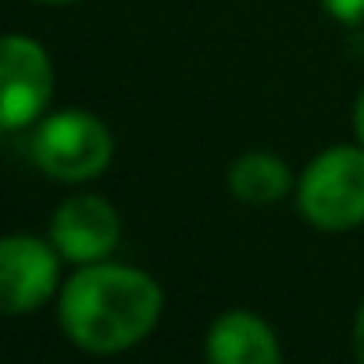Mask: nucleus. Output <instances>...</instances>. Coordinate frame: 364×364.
I'll return each instance as SVG.
<instances>
[{"label": "nucleus", "instance_id": "11", "mask_svg": "<svg viewBox=\"0 0 364 364\" xmlns=\"http://www.w3.org/2000/svg\"><path fill=\"white\" fill-rule=\"evenodd\" d=\"M353 129H357V139L364 143V93L357 97V107H353Z\"/></svg>", "mask_w": 364, "mask_h": 364}, {"label": "nucleus", "instance_id": "8", "mask_svg": "<svg viewBox=\"0 0 364 364\" xmlns=\"http://www.w3.org/2000/svg\"><path fill=\"white\" fill-rule=\"evenodd\" d=\"M289 186H293V175H289L286 161L268 150H250V154L236 157L229 168V193L250 208L279 204L289 193Z\"/></svg>", "mask_w": 364, "mask_h": 364}, {"label": "nucleus", "instance_id": "2", "mask_svg": "<svg viewBox=\"0 0 364 364\" xmlns=\"http://www.w3.org/2000/svg\"><path fill=\"white\" fill-rule=\"evenodd\" d=\"M296 204L314 229H357L364 222V143L318 154L300 175Z\"/></svg>", "mask_w": 364, "mask_h": 364}, {"label": "nucleus", "instance_id": "4", "mask_svg": "<svg viewBox=\"0 0 364 364\" xmlns=\"http://www.w3.org/2000/svg\"><path fill=\"white\" fill-rule=\"evenodd\" d=\"M0 61H4V97H0V125L4 132L26 129L36 122L54 97V65L47 50L29 40V36H4L0 47Z\"/></svg>", "mask_w": 364, "mask_h": 364}, {"label": "nucleus", "instance_id": "1", "mask_svg": "<svg viewBox=\"0 0 364 364\" xmlns=\"http://www.w3.org/2000/svg\"><path fill=\"white\" fill-rule=\"evenodd\" d=\"M164 307L161 286L129 264H82L58 300L65 336L86 353H122L143 343Z\"/></svg>", "mask_w": 364, "mask_h": 364}, {"label": "nucleus", "instance_id": "10", "mask_svg": "<svg viewBox=\"0 0 364 364\" xmlns=\"http://www.w3.org/2000/svg\"><path fill=\"white\" fill-rule=\"evenodd\" d=\"M353 350H357V357L364 360V304H360L357 321H353Z\"/></svg>", "mask_w": 364, "mask_h": 364}, {"label": "nucleus", "instance_id": "3", "mask_svg": "<svg viewBox=\"0 0 364 364\" xmlns=\"http://www.w3.org/2000/svg\"><path fill=\"white\" fill-rule=\"evenodd\" d=\"M29 154L43 175L58 182H86V178H97L111 164L114 136L97 114L68 107L40 122V129L33 132Z\"/></svg>", "mask_w": 364, "mask_h": 364}, {"label": "nucleus", "instance_id": "5", "mask_svg": "<svg viewBox=\"0 0 364 364\" xmlns=\"http://www.w3.org/2000/svg\"><path fill=\"white\" fill-rule=\"evenodd\" d=\"M58 247L36 236H8L0 243V304L18 318L43 307L58 293Z\"/></svg>", "mask_w": 364, "mask_h": 364}, {"label": "nucleus", "instance_id": "7", "mask_svg": "<svg viewBox=\"0 0 364 364\" xmlns=\"http://www.w3.org/2000/svg\"><path fill=\"white\" fill-rule=\"evenodd\" d=\"M208 357L215 364H275L282 350L264 318L250 311H225L208 332Z\"/></svg>", "mask_w": 364, "mask_h": 364}, {"label": "nucleus", "instance_id": "9", "mask_svg": "<svg viewBox=\"0 0 364 364\" xmlns=\"http://www.w3.org/2000/svg\"><path fill=\"white\" fill-rule=\"evenodd\" d=\"M321 8L343 26L364 22V0H321Z\"/></svg>", "mask_w": 364, "mask_h": 364}, {"label": "nucleus", "instance_id": "12", "mask_svg": "<svg viewBox=\"0 0 364 364\" xmlns=\"http://www.w3.org/2000/svg\"><path fill=\"white\" fill-rule=\"evenodd\" d=\"M40 4H75V0H40Z\"/></svg>", "mask_w": 364, "mask_h": 364}, {"label": "nucleus", "instance_id": "6", "mask_svg": "<svg viewBox=\"0 0 364 364\" xmlns=\"http://www.w3.org/2000/svg\"><path fill=\"white\" fill-rule=\"evenodd\" d=\"M118 236H122V218L97 193L68 197L50 218V243L58 247L65 261H75V264L104 261L114 250Z\"/></svg>", "mask_w": 364, "mask_h": 364}]
</instances>
